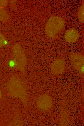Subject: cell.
Listing matches in <instances>:
<instances>
[{"mask_svg":"<svg viewBox=\"0 0 84 126\" xmlns=\"http://www.w3.org/2000/svg\"><path fill=\"white\" fill-rule=\"evenodd\" d=\"M9 94L11 96L19 98L24 104L26 103L28 97L25 86L21 79L17 77L11 78L7 86Z\"/></svg>","mask_w":84,"mask_h":126,"instance_id":"1","label":"cell"},{"mask_svg":"<svg viewBox=\"0 0 84 126\" xmlns=\"http://www.w3.org/2000/svg\"><path fill=\"white\" fill-rule=\"evenodd\" d=\"M65 25V20L57 16L51 17L47 21L45 32L49 37L53 38L63 29Z\"/></svg>","mask_w":84,"mask_h":126,"instance_id":"2","label":"cell"},{"mask_svg":"<svg viewBox=\"0 0 84 126\" xmlns=\"http://www.w3.org/2000/svg\"><path fill=\"white\" fill-rule=\"evenodd\" d=\"M12 50L16 67L21 72L24 73L27 64V59L23 50L17 43H15L13 45Z\"/></svg>","mask_w":84,"mask_h":126,"instance_id":"3","label":"cell"},{"mask_svg":"<svg viewBox=\"0 0 84 126\" xmlns=\"http://www.w3.org/2000/svg\"><path fill=\"white\" fill-rule=\"evenodd\" d=\"M37 106L40 109L45 111L49 110L53 105L51 97L49 94H44L40 95L37 101Z\"/></svg>","mask_w":84,"mask_h":126,"instance_id":"4","label":"cell"},{"mask_svg":"<svg viewBox=\"0 0 84 126\" xmlns=\"http://www.w3.org/2000/svg\"><path fill=\"white\" fill-rule=\"evenodd\" d=\"M70 60L73 66L81 73H84V56L82 54L72 53L69 56Z\"/></svg>","mask_w":84,"mask_h":126,"instance_id":"5","label":"cell"},{"mask_svg":"<svg viewBox=\"0 0 84 126\" xmlns=\"http://www.w3.org/2000/svg\"><path fill=\"white\" fill-rule=\"evenodd\" d=\"M65 67V64L63 59L59 58L56 59L52 64L50 70L54 74L59 75L63 72Z\"/></svg>","mask_w":84,"mask_h":126,"instance_id":"6","label":"cell"},{"mask_svg":"<svg viewBox=\"0 0 84 126\" xmlns=\"http://www.w3.org/2000/svg\"><path fill=\"white\" fill-rule=\"evenodd\" d=\"M79 35V33L77 30L75 29H72L68 30L66 32L64 38L67 42L72 43L77 41Z\"/></svg>","mask_w":84,"mask_h":126,"instance_id":"7","label":"cell"},{"mask_svg":"<svg viewBox=\"0 0 84 126\" xmlns=\"http://www.w3.org/2000/svg\"><path fill=\"white\" fill-rule=\"evenodd\" d=\"M8 18V15L6 11L3 9H0V22H6Z\"/></svg>","mask_w":84,"mask_h":126,"instance_id":"8","label":"cell"},{"mask_svg":"<svg viewBox=\"0 0 84 126\" xmlns=\"http://www.w3.org/2000/svg\"><path fill=\"white\" fill-rule=\"evenodd\" d=\"M77 17L81 22H84V3H83L80 6L77 13Z\"/></svg>","mask_w":84,"mask_h":126,"instance_id":"9","label":"cell"},{"mask_svg":"<svg viewBox=\"0 0 84 126\" xmlns=\"http://www.w3.org/2000/svg\"><path fill=\"white\" fill-rule=\"evenodd\" d=\"M6 42V39L4 36L0 33V48L4 45Z\"/></svg>","mask_w":84,"mask_h":126,"instance_id":"10","label":"cell"},{"mask_svg":"<svg viewBox=\"0 0 84 126\" xmlns=\"http://www.w3.org/2000/svg\"><path fill=\"white\" fill-rule=\"evenodd\" d=\"M8 1L5 0H0V9H2L7 4Z\"/></svg>","mask_w":84,"mask_h":126,"instance_id":"11","label":"cell"},{"mask_svg":"<svg viewBox=\"0 0 84 126\" xmlns=\"http://www.w3.org/2000/svg\"><path fill=\"white\" fill-rule=\"evenodd\" d=\"M1 91L0 90V100L1 99Z\"/></svg>","mask_w":84,"mask_h":126,"instance_id":"12","label":"cell"}]
</instances>
